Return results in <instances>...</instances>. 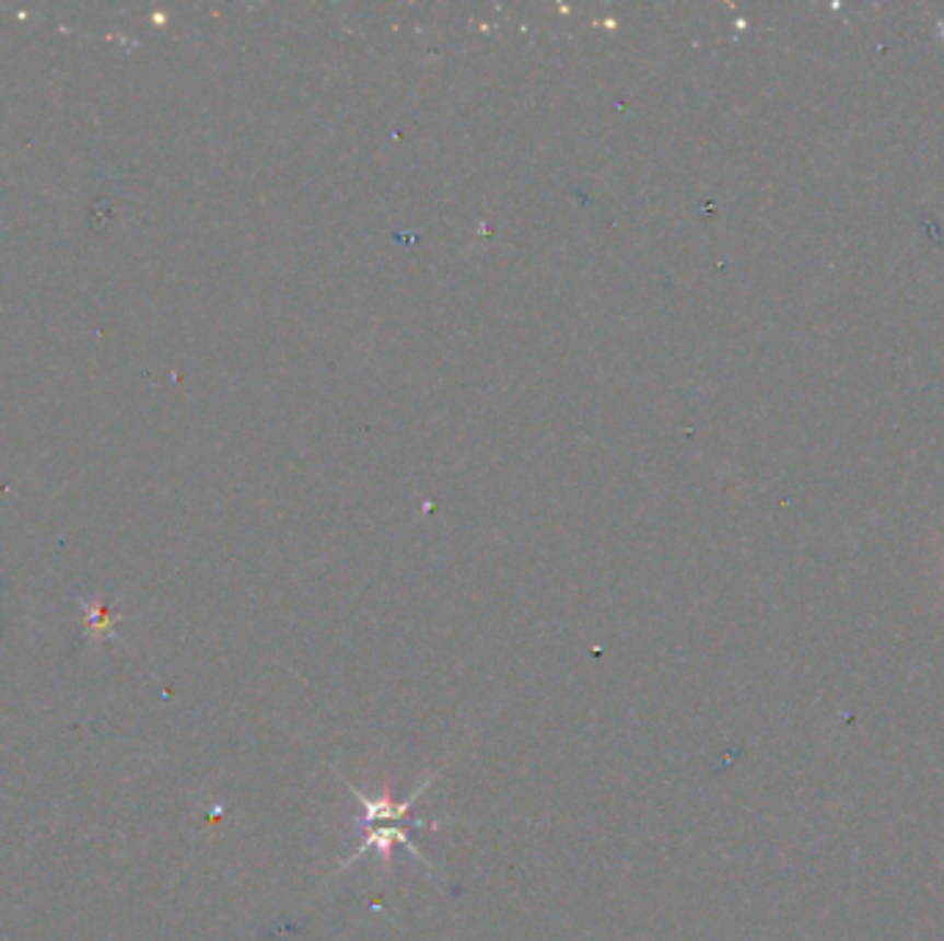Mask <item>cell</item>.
I'll return each mask as SVG.
<instances>
[{"label":"cell","mask_w":944,"mask_h":941,"mask_svg":"<svg viewBox=\"0 0 944 941\" xmlns=\"http://www.w3.org/2000/svg\"><path fill=\"white\" fill-rule=\"evenodd\" d=\"M440 776H442V768L434 770L429 779H423V785L411 792L406 801H393L387 792H384L382 798H371V795H365L360 787L351 785V781H346V785H348V790H351V795L360 801L362 817H365V826H376V823H406V826H411V828H426V826L436 828V826H442L445 821H423V817H409V812L415 809V803L423 798V792H429L431 787H434V781L440 779Z\"/></svg>","instance_id":"6da1fadb"},{"label":"cell","mask_w":944,"mask_h":941,"mask_svg":"<svg viewBox=\"0 0 944 941\" xmlns=\"http://www.w3.org/2000/svg\"><path fill=\"white\" fill-rule=\"evenodd\" d=\"M395 845H400V848H406L409 850L411 856H415V859H420L423 861L426 867H429V870H434L436 872V867L431 864V859L429 856L423 853V850H418V845L411 843V837H409V828H400V826H382V828H371V834H368L365 839H362L360 843V848L353 850L351 856H348L346 861H342L340 867H337V872L331 878H337L340 875V872H346L348 867L351 864H357V861L362 859V856H368V853H373V850H376L378 856H382V861L384 864H387V870L389 867H393V848Z\"/></svg>","instance_id":"7a4b0ae2"}]
</instances>
